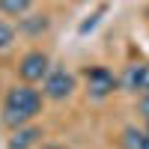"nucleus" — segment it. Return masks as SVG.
Returning <instances> with one entry per match:
<instances>
[{
    "label": "nucleus",
    "mask_w": 149,
    "mask_h": 149,
    "mask_svg": "<svg viewBox=\"0 0 149 149\" xmlns=\"http://www.w3.org/2000/svg\"><path fill=\"white\" fill-rule=\"evenodd\" d=\"M39 110H42V93L33 90V84H18L6 93L0 119H3L6 128H18V125H27L30 119H36Z\"/></svg>",
    "instance_id": "1"
},
{
    "label": "nucleus",
    "mask_w": 149,
    "mask_h": 149,
    "mask_svg": "<svg viewBox=\"0 0 149 149\" xmlns=\"http://www.w3.org/2000/svg\"><path fill=\"white\" fill-rule=\"evenodd\" d=\"M74 90V74L66 72V69H51L45 74L42 81V95L51 98V102H63V98H69Z\"/></svg>",
    "instance_id": "2"
},
{
    "label": "nucleus",
    "mask_w": 149,
    "mask_h": 149,
    "mask_svg": "<svg viewBox=\"0 0 149 149\" xmlns=\"http://www.w3.org/2000/svg\"><path fill=\"white\" fill-rule=\"evenodd\" d=\"M48 72H51V60H48L45 51H30V54H24L21 66H18V74H21L24 84H39V81H45Z\"/></svg>",
    "instance_id": "3"
},
{
    "label": "nucleus",
    "mask_w": 149,
    "mask_h": 149,
    "mask_svg": "<svg viewBox=\"0 0 149 149\" xmlns=\"http://www.w3.org/2000/svg\"><path fill=\"white\" fill-rule=\"evenodd\" d=\"M119 86V81L113 78V72H107L104 66H95V69H86V93L93 98H107Z\"/></svg>",
    "instance_id": "4"
},
{
    "label": "nucleus",
    "mask_w": 149,
    "mask_h": 149,
    "mask_svg": "<svg viewBox=\"0 0 149 149\" xmlns=\"http://www.w3.org/2000/svg\"><path fill=\"white\" fill-rule=\"evenodd\" d=\"M122 84H125V90L131 93H149V63H137V66H128L125 78H122Z\"/></svg>",
    "instance_id": "5"
},
{
    "label": "nucleus",
    "mask_w": 149,
    "mask_h": 149,
    "mask_svg": "<svg viewBox=\"0 0 149 149\" xmlns=\"http://www.w3.org/2000/svg\"><path fill=\"white\" fill-rule=\"evenodd\" d=\"M15 134L9 137V149H33L36 143H39V137H42V128L39 125H18V128H12Z\"/></svg>",
    "instance_id": "6"
},
{
    "label": "nucleus",
    "mask_w": 149,
    "mask_h": 149,
    "mask_svg": "<svg viewBox=\"0 0 149 149\" xmlns=\"http://www.w3.org/2000/svg\"><path fill=\"white\" fill-rule=\"evenodd\" d=\"M143 140H146V128H134V125H128L119 137L122 149H143Z\"/></svg>",
    "instance_id": "7"
},
{
    "label": "nucleus",
    "mask_w": 149,
    "mask_h": 149,
    "mask_svg": "<svg viewBox=\"0 0 149 149\" xmlns=\"http://www.w3.org/2000/svg\"><path fill=\"white\" fill-rule=\"evenodd\" d=\"M33 6V0H0V12L9 18H21V15H27Z\"/></svg>",
    "instance_id": "8"
},
{
    "label": "nucleus",
    "mask_w": 149,
    "mask_h": 149,
    "mask_svg": "<svg viewBox=\"0 0 149 149\" xmlns=\"http://www.w3.org/2000/svg\"><path fill=\"white\" fill-rule=\"evenodd\" d=\"M21 30H27V33H42V30H48V15H30V18L21 15Z\"/></svg>",
    "instance_id": "9"
},
{
    "label": "nucleus",
    "mask_w": 149,
    "mask_h": 149,
    "mask_svg": "<svg viewBox=\"0 0 149 149\" xmlns=\"http://www.w3.org/2000/svg\"><path fill=\"white\" fill-rule=\"evenodd\" d=\"M12 42H15V27L6 24V21H0V51L12 48Z\"/></svg>",
    "instance_id": "10"
},
{
    "label": "nucleus",
    "mask_w": 149,
    "mask_h": 149,
    "mask_svg": "<svg viewBox=\"0 0 149 149\" xmlns=\"http://www.w3.org/2000/svg\"><path fill=\"white\" fill-rule=\"evenodd\" d=\"M137 110H140V116H143V119H149V93H143V98H140Z\"/></svg>",
    "instance_id": "11"
},
{
    "label": "nucleus",
    "mask_w": 149,
    "mask_h": 149,
    "mask_svg": "<svg viewBox=\"0 0 149 149\" xmlns=\"http://www.w3.org/2000/svg\"><path fill=\"white\" fill-rule=\"evenodd\" d=\"M143 149H149V131H146V140H143Z\"/></svg>",
    "instance_id": "12"
},
{
    "label": "nucleus",
    "mask_w": 149,
    "mask_h": 149,
    "mask_svg": "<svg viewBox=\"0 0 149 149\" xmlns=\"http://www.w3.org/2000/svg\"><path fill=\"white\" fill-rule=\"evenodd\" d=\"M146 131H149V119H146Z\"/></svg>",
    "instance_id": "13"
},
{
    "label": "nucleus",
    "mask_w": 149,
    "mask_h": 149,
    "mask_svg": "<svg viewBox=\"0 0 149 149\" xmlns=\"http://www.w3.org/2000/svg\"><path fill=\"white\" fill-rule=\"evenodd\" d=\"M146 18H149V6H146Z\"/></svg>",
    "instance_id": "14"
}]
</instances>
